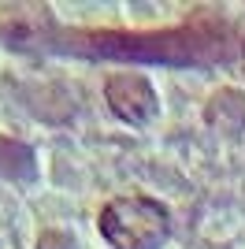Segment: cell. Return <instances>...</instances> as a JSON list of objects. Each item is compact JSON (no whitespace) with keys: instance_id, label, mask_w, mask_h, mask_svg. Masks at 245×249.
I'll return each instance as SVG.
<instances>
[{"instance_id":"obj_1","label":"cell","mask_w":245,"mask_h":249,"mask_svg":"<svg viewBox=\"0 0 245 249\" xmlns=\"http://www.w3.org/2000/svg\"><path fill=\"white\" fill-rule=\"evenodd\" d=\"M245 34L223 22L201 26H167V30H78L60 37L56 49L86 56V60H138V63H178V67H204V63H230L242 56Z\"/></svg>"},{"instance_id":"obj_4","label":"cell","mask_w":245,"mask_h":249,"mask_svg":"<svg viewBox=\"0 0 245 249\" xmlns=\"http://www.w3.org/2000/svg\"><path fill=\"white\" fill-rule=\"evenodd\" d=\"M242 71H245V41H242Z\"/></svg>"},{"instance_id":"obj_3","label":"cell","mask_w":245,"mask_h":249,"mask_svg":"<svg viewBox=\"0 0 245 249\" xmlns=\"http://www.w3.org/2000/svg\"><path fill=\"white\" fill-rule=\"evenodd\" d=\"M104 101L119 115L122 123L130 126H145L153 123L156 112H160V101H156V86L138 71H112L104 78Z\"/></svg>"},{"instance_id":"obj_2","label":"cell","mask_w":245,"mask_h":249,"mask_svg":"<svg viewBox=\"0 0 245 249\" xmlns=\"http://www.w3.org/2000/svg\"><path fill=\"white\" fill-rule=\"evenodd\" d=\"M97 227L112 249H160L171 238V212L153 197L126 194L101 208Z\"/></svg>"}]
</instances>
